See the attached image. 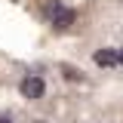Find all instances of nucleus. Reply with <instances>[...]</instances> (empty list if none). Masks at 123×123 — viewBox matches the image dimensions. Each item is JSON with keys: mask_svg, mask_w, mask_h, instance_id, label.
<instances>
[{"mask_svg": "<svg viewBox=\"0 0 123 123\" xmlns=\"http://www.w3.org/2000/svg\"><path fill=\"white\" fill-rule=\"evenodd\" d=\"M34 123H46V120H34Z\"/></svg>", "mask_w": 123, "mask_h": 123, "instance_id": "obj_7", "label": "nucleus"}, {"mask_svg": "<svg viewBox=\"0 0 123 123\" xmlns=\"http://www.w3.org/2000/svg\"><path fill=\"white\" fill-rule=\"evenodd\" d=\"M0 123H12V117H6V114H3V117H0Z\"/></svg>", "mask_w": 123, "mask_h": 123, "instance_id": "obj_6", "label": "nucleus"}, {"mask_svg": "<svg viewBox=\"0 0 123 123\" xmlns=\"http://www.w3.org/2000/svg\"><path fill=\"white\" fill-rule=\"evenodd\" d=\"M62 77H65V80H74V83H80V80H83V74H80L77 68H68V65L62 68Z\"/></svg>", "mask_w": 123, "mask_h": 123, "instance_id": "obj_4", "label": "nucleus"}, {"mask_svg": "<svg viewBox=\"0 0 123 123\" xmlns=\"http://www.w3.org/2000/svg\"><path fill=\"white\" fill-rule=\"evenodd\" d=\"M18 89H22L25 98L37 102V98H43V92H46V80H43L40 74H25V77H22V83H18Z\"/></svg>", "mask_w": 123, "mask_h": 123, "instance_id": "obj_2", "label": "nucleus"}, {"mask_svg": "<svg viewBox=\"0 0 123 123\" xmlns=\"http://www.w3.org/2000/svg\"><path fill=\"white\" fill-rule=\"evenodd\" d=\"M43 18H46L55 31H68V28L77 22V12L71 9V6H65L62 0H49V3L43 6Z\"/></svg>", "mask_w": 123, "mask_h": 123, "instance_id": "obj_1", "label": "nucleus"}, {"mask_svg": "<svg viewBox=\"0 0 123 123\" xmlns=\"http://www.w3.org/2000/svg\"><path fill=\"white\" fill-rule=\"evenodd\" d=\"M92 62H95L98 68H114V65H117V49L105 46V49H98V52L92 55Z\"/></svg>", "mask_w": 123, "mask_h": 123, "instance_id": "obj_3", "label": "nucleus"}, {"mask_svg": "<svg viewBox=\"0 0 123 123\" xmlns=\"http://www.w3.org/2000/svg\"><path fill=\"white\" fill-rule=\"evenodd\" d=\"M117 65H123V46L117 49Z\"/></svg>", "mask_w": 123, "mask_h": 123, "instance_id": "obj_5", "label": "nucleus"}]
</instances>
